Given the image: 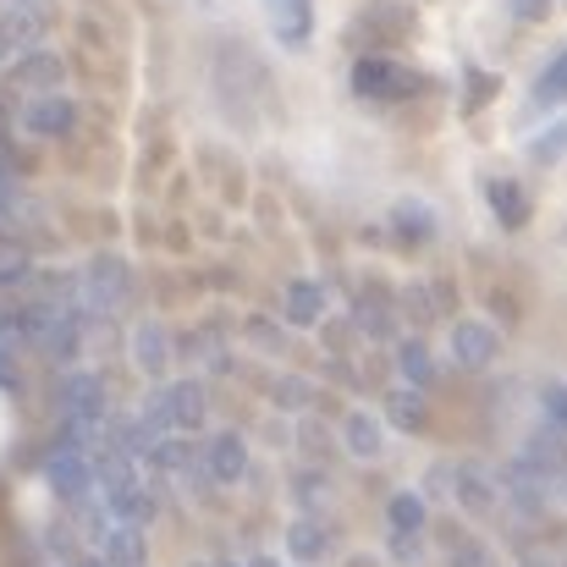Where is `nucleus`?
I'll return each instance as SVG.
<instances>
[{
  "label": "nucleus",
  "instance_id": "1",
  "mask_svg": "<svg viewBox=\"0 0 567 567\" xmlns=\"http://www.w3.org/2000/svg\"><path fill=\"white\" fill-rule=\"evenodd\" d=\"M353 83L364 89V94H385V100H396V94H413V72H402V66H391V61H359L353 66Z\"/></svg>",
  "mask_w": 567,
  "mask_h": 567
},
{
  "label": "nucleus",
  "instance_id": "2",
  "mask_svg": "<svg viewBox=\"0 0 567 567\" xmlns=\"http://www.w3.org/2000/svg\"><path fill=\"white\" fill-rule=\"evenodd\" d=\"M265 11H270L281 44H303L309 28H315V6H309V0H265Z\"/></svg>",
  "mask_w": 567,
  "mask_h": 567
},
{
  "label": "nucleus",
  "instance_id": "3",
  "mask_svg": "<svg viewBox=\"0 0 567 567\" xmlns=\"http://www.w3.org/2000/svg\"><path fill=\"white\" fill-rule=\"evenodd\" d=\"M457 353H463L468 364H485V359H491V331H485V326H463V331H457Z\"/></svg>",
  "mask_w": 567,
  "mask_h": 567
},
{
  "label": "nucleus",
  "instance_id": "4",
  "mask_svg": "<svg viewBox=\"0 0 567 567\" xmlns=\"http://www.w3.org/2000/svg\"><path fill=\"white\" fill-rule=\"evenodd\" d=\"M66 122H72V105H61V100H55V105H33V111H28V127H39V133H61Z\"/></svg>",
  "mask_w": 567,
  "mask_h": 567
},
{
  "label": "nucleus",
  "instance_id": "5",
  "mask_svg": "<svg viewBox=\"0 0 567 567\" xmlns=\"http://www.w3.org/2000/svg\"><path fill=\"white\" fill-rule=\"evenodd\" d=\"M491 198H496V209H502V220H507V226H524V215H529L524 193H513L507 183H496V188H491Z\"/></svg>",
  "mask_w": 567,
  "mask_h": 567
},
{
  "label": "nucleus",
  "instance_id": "6",
  "mask_svg": "<svg viewBox=\"0 0 567 567\" xmlns=\"http://www.w3.org/2000/svg\"><path fill=\"white\" fill-rule=\"evenodd\" d=\"M535 94H540V100H563L567 94V50L546 66V78H540V89H535Z\"/></svg>",
  "mask_w": 567,
  "mask_h": 567
},
{
  "label": "nucleus",
  "instance_id": "7",
  "mask_svg": "<svg viewBox=\"0 0 567 567\" xmlns=\"http://www.w3.org/2000/svg\"><path fill=\"white\" fill-rule=\"evenodd\" d=\"M215 463H220V474H237V468H243V452H237V441H220V446H215Z\"/></svg>",
  "mask_w": 567,
  "mask_h": 567
},
{
  "label": "nucleus",
  "instance_id": "8",
  "mask_svg": "<svg viewBox=\"0 0 567 567\" xmlns=\"http://www.w3.org/2000/svg\"><path fill=\"white\" fill-rule=\"evenodd\" d=\"M315 309H320V303H315V287H298V292H292V315H298V320H315Z\"/></svg>",
  "mask_w": 567,
  "mask_h": 567
},
{
  "label": "nucleus",
  "instance_id": "9",
  "mask_svg": "<svg viewBox=\"0 0 567 567\" xmlns=\"http://www.w3.org/2000/svg\"><path fill=\"white\" fill-rule=\"evenodd\" d=\"M567 150V122H563V133H551V138H540V144H535V155H540V161H551V155H563Z\"/></svg>",
  "mask_w": 567,
  "mask_h": 567
}]
</instances>
